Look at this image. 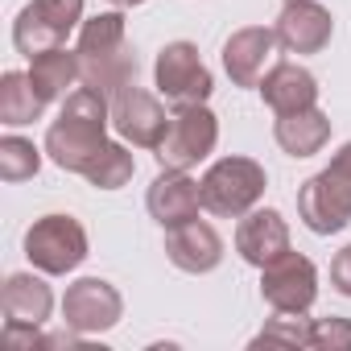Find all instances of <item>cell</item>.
Wrapping results in <instances>:
<instances>
[{"label":"cell","instance_id":"6da1fadb","mask_svg":"<svg viewBox=\"0 0 351 351\" xmlns=\"http://www.w3.org/2000/svg\"><path fill=\"white\" fill-rule=\"evenodd\" d=\"M108 120H112V108H108V95L91 91V87H79L62 99V112L58 120L46 128V153L58 169H71V173H87L99 153L112 145L108 141Z\"/></svg>","mask_w":351,"mask_h":351},{"label":"cell","instance_id":"7a4b0ae2","mask_svg":"<svg viewBox=\"0 0 351 351\" xmlns=\"http://www.w3.org/2000/svg\"><path fill=\"white\" fill-rule=\"evenodd\" d=\"M75 54H79L83 87L108 99L124 91L128 83H136V58L128 54V42H124V13H99L83 21Z\"/></svg>","mask_w":351,"mask_h":351},{"label":"cell","instance_id":"3957f363","mask_svg":"<svg viewBox=\"0 0 351 351\" xmlns=\"http://www.w3.org/2000/svg\"><path fill=\"white\" fill-rule=\"evenodd\" d=\"M298 215L314 236H330L351 223V141L298 191Z\"/></svg>","mask_w":351,"mask_h":351},{"label":"cell","instance_id":"277c9868","mask_svg":"<svg viewBox=\"0 0 351 351\" xmlns=\"http://www.w3.org/2000/svg\"><path fill=\"white\" fill-rule=\"evenodd\" d=\"M265 186H269L265 165L252 161V157H223V161H215V165L203 173V182H199L203 207H207L211 215H219V219H240V215H248V211L265 199Z\"/></svg>","mask_w":351,"mask_h":351},{"label":"cell","instance_id":"5b68a950","mask_svg":"<svg viewBox=\"0 0 351 351\" xmlns=\"http://www.w3.org/2000/svg\"><path fill=\"white\" fill-rule=\"evenodd\" d=\"M25 256L50 277H66L87 261V232L71 215H42L25 232Z\"/></svg>","mask_w":351,"mask_h":351},{"label":"cell","instance_id":"8992f818","mask_svg":"<svg viewBox=\"0 0 351 351\" xmlns=\"http://www.w3.org/2000/svg\"><path fill=\"white\" fill-rule=\"evenodd\" d=\"M153 79H157V91L169 99V104H207L211 91H215V79L207 71V62L199 58V46L191 42H169L161 46L157 62H153Z\"/></svg>","mask_w":351,"mask_h":351},{"label":"cell","instance_id":"52a82bcc","mask_svg":"<svg viewBox=\"0 0 351 351\" xmlns=\"http://www.w3.org/2000/svg\"><path fill=\"white\" fill-rule=\"evenodd\" d=\"M215 141H219L215 112L207 104H186V108H178V116L169 120V132L157 145V161H161V169H191L203 157H211Z\"/></svg>","mask_w":351,"mask_h":351},{"label":"cell","instance_id":"ba28073f","mask_svg":"<svg viewBox=\"0 0 351 351\" xmlns=\"http://www.w3.org/2000/svg\"><path fill=\"white\" fill-rule=\"evenodd\" d=\"M83 21V0H29L13 21V46L34 58L66 42V34Z\"/></svg>","mask_w":351,"mask_h":351},{"label":"cell","instance_id":"9c48e42d","mask_svg":"<svg viewBox=\"0 0 351 351\" xmlns=\"http://www.w3.org/2000/svg\"><path fill=\"white\" fill-rule=\"evenodd\" d=\"M261 298L277 314H306L318 298V269L306 256L285 252L261 269Z\"/></svg>","mask_w":351,"mask_h":351},{"label":"cell","instance_id":"30bf717a","mask_svg":"<svg viewBox=\"0 0 351 351\" xmlns=\"http://www.w3.org/2000/svg\"><path fill=\"white\" fill-rule=\"evenodd\" d=\"M124 314V298L112 281L104 277H79L75 285H66V298H62V322L75 330V335H99V330H112Z\"/></svg>","mask_w":351,"mask_h":351},{"label":"cell","instance_id":"8fae6325","mask_svg":"<svg viewBox=\"0 0 351 351\" xmlns=\"http://www.w3.org/2000/svg\"><path fill=\"white\" fill-rule=\"evenodd\" d=\"M169 120L173 116H165L157 95H149L136 83H128L124 91L112 95V128L124 141H132L136 149H157L165 141V132H169Z\"/></svg>","mask_w":351,"mask_h":351},{"label":"cell","instance_id":"7c38bea8","mask_svg":"<svg viewBox=\"0 0 351 351\" xmlns=\"http://www.w3.org/2000/svg\"><path fill=\"white\" fill-rule=\"evenodd\" d=\"M145 207L161 228H178V223L199 219L203 191L186 169H161L153 178V186H149V195H145Z\"/></svg>","mask_w":351,"mask_h":351},{"label":"cell","instance_id":"4fadbf2b","mask_svg":"<svg viewBox=\"0 0 351 351\" xmlns=\"http://www.w3.org/2000/svg\"><path fill=\"white\" fill-rule=\"evenodd\" d=\"M273 34H277V42L289 54H318L330 42L335 21H330V13L318 5V0H285Z\"/></svg>","mask_w":351,"mask_h":351},{"label":"cell","instance_id":"5bb4252c","mask_svg":"<svg viewBox=\"0 0 351 351\" xmlns=\"http://www.w3.org/2000/svg\"><path fill=\"white\" fill-rule=\"evenodd\" d=\"M273 46H277V34L265 29V25L236 29V34L223 42V71L232 75V83H236V87H261L265 62L273 58Z\"/></svg>","mask_w":351,"mask_h":351},{"label":"cell","instance_id":"9a60e30c","mask_svg":"<svg viewBox=\"0 0 351 351\" xmlns=\"http://www.w3.org/2000/svg\"><path fill=\"white\" fill-rule=\"evenodd\" d=\"M165 256L178 265L182 273H211L219 269L223 261V240L211 223L203 219H191V223H178V228H169L165 236Z\"/></svg>","mask_w":351,"mask_h":351},{"label":"cell","instance_id":"2e32d148","mask_svg":"<svg viewBox=\"0 0 351 351\" xmlns=\"http://www.w3.org/2000/svg\"><path fill=\"white\" fill-rule=\"evenodd\" d=\"M236 252L248 265H256V269H265L269 261L285 256L289 252V228H285L281 211H273V207L248 211L240 219V228H236Z\"/></svg>","mask_w":351,"mask_h":351},{"label":"cell","instance_id":"e0dca14e","mask_svg":"<svg viewBox=\"0 0 351 351\" xmlns=\"http://www.w3.org/2000/svg\"><path fill=\"white\" fill-rule=\"evenodd\" d=\"M261 95L277 116H289V112H302V108L318 104V79L298 62H277L261 79Z\"/></svg>","mask_w":351,"mask_h":351},{"label":"cell","instance_id":"ac0fdd59","mask_svg":"<svg viewBox=\"0 0 351 351\" xmlns=\"http://www.w3.org/2000/svg\"><path fill=\"white\" fill-rule=\"evenodd\" d=\"M0 306H5V318L17 326H42L54 310V293L42 277L34 273H13L5 281V293H0Z\"/></svg>","mask_w":351,"mask_h":351},{"label":"cell","instance_id":"d6986e66","mask_svg":"<svg viewBox=\"0 0 351 351\" xmlns=\"http://www.w3.org/2000/svg\"><path fill=\"white\" fill-rule=\"evenodd\" d=\"M273 136H277V145H281L289 157H314V153L330 141V120H326V112H318V104H314V108L277 116Z\"/></svg>","mask_w":351,"mask_h":351},{"label":"cell","instance_id":"ffe728a7","mask_svg":"<svg viewBox=\"0 0 351 351\" xmlns=\"http://www.w3.org/2000/svg\"><path fill=\"white\" fill-rule=\"evenodd\" d=\"M29 79H34V87H38V95L46 104L50 99H66L71 95L66 87H75V79H83L79 75V54L75 50H62V46L42 50V54L29 58Z\"/></svg>","mask_w":351,"mask_h":351},{"label":"cell","instance_id":"44dd1931","mask_svg":"<svg viewBox=\"0 0 351 351\" xmlns=\"http://www.w3.org/2000/svg\"><path fill=\"white\" fill-rule=\"evenodd\" d=\"M42 112H46V99L38 95L29 75H21V71L0 75V120H5L9 128L34 124V120H42Z\"/></svg>","mask_w":351,"mask_h":351},{"label":"cell","instance_id":"7402d4cb","mask_svg":"<svg viewBox=\"0 0 351 351\" xmlns=\"http://www.w3.org/2000/svg\"><path fill=\"white\" fill-rule=\"evenodd\" d=\"M136 173V161H132V153L124 149V145H108L104 153H99V161L83 173V178L95 186V191H120L128 178Z\"/></svg>","mask_w":351,"mask_h":351},{"label":"cell","instance_id":"603a6c76","mask_svg":"<svg viewBox=\"0 0 351 351\" xmlns=\"http://www.w3.org/2000/svg\"><path fill=\"white\" fill-rule=\"evenodd\" d=\"M42 169V153L25 136H5L0 141V178L5 182H25Z\"/></svg>","mask_w":351,"mask_h":351},{"label":"cell","instance_id":"cb8c5ba5","mask_svg":"<svg viewBox=\"0 0 351 351\" xmlns=\"http://www.w3.org/2000/svg\"><path fill=\"white\" fill-rule=\"evenodd\" d=\"M252 343H285V347H310V322L302 314H281L273 318Z\"/></svg>","mask_w":351,"mask_h":351},{"label":"cell","instance_id":"d4e9b609","mask_svg":"<svg viewBox=\"0 0 351 351\" xmlns=\"http://www.w3.org/2000/svg\"><path fill=\"white\" fill-rule=\"evenodd\" d=\"M310 347L318 351H351V318H314L310 322Z\"/></svg>","mask_w":351,"mask_h":351},{"label":"cell","instance_id":"484cf974","mask_svg":"<svg viewBox=\"0 0 351 351\" xmlns=\"http://www.w3.org/2000/svg\"><path fill=\"white\" fill-rule=\"evenodd\" d=\"M330 285H335L343 298H351V244L330 261Z\"/></svg>","mask_w":351,"mask_h":351},{"label":"cell","instance_id":"4316f807","mask_svg":"<svg viewBox=\"0 0 351 351\" xmlns=\"http://www.w3.org/2000/svg\"><path fill=\"white\" fill-rule=\"evenodd\" d=\"M116 9H136V5H145V0H112Z\"/></svg>","mask_w":351,"mask_h":351}]
</instances>
